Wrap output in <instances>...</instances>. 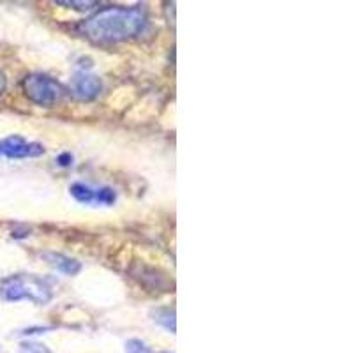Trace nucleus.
I'll return each instance as SVG.
<instances>
[{
  "instance_id": "nucleus-1",
  "label": "nucleus",
  "mask_w": 353,
  "mask_h": 353,
  "mask_svg": "<svg viewBox=\"0 0 353 353\" xmlns=\"http://www.w3.org/2000/svg\"><path fill=\"white\" fill-rule=\"evenodd\" d=\"M147 27V17L140 8H105L80 25L87 39L97 44H113L140 36Z\"/></svg>"
},
{
  "instance_id": "nucleus-2",
  "label": "nucleus",
  "mask_w": 353,
  "mask_h": 353,
  "mask_svg": "<svg viewBox=\"0 0 353 353\" xmlns=\"http://www.w3.org/2000/svg\"><path fill=\"white\" fill-rule=\"evenodd\" d=\"M53 290L41 277L32 274H18L6 277L0 283V299L4 302L30 301L34 304H46L52 301Z\"/></svg>"
},
{
  "instance_id": "nucleus-3",
  "label": "nucleus",
  "mask_w": 353,
  "mask_h": 353,
  "mask_svg": "<svg viewBox=\"0 0 353 353\" xmlns=\"http://www.w3.org/2000/svg\"><path fill=\"white\" fill-rule=\"evenodd\" d=\"M23 92L37 106H53L65 97V88L48 74L34 72L28 74L21 83Z\"/></svg>"
},
{
  "instance_id": "nucleus-4",
  "label": "nucleus",
  "mask_w": 353,
  "mask_h": 353,
  "mask_svg": "<svg viewBox=\"0 0 353 353\" xmlns=\"http://www.w3.org/2000/svg\"><path fill=\"white\" fill-rule=\"evenodd\" d=\"M44 154V147L36 141H27L21 137H8L0 140V156L11 159H27V157H39Z\"/></svg>"
},
{
  "instance_id": "nucleus-5",
  "label": "nucleus",
  "mask_w": 353,
  "mask_h": 353,
  "mask_svg": "<svg viewBox=\"0 0 353 353\" xmlns=\"http://www.w3.org/2000/svg\"><path fill=\"white\" fill-rule=\"evenodd\" d=\"M103 90V81L87 71L77 72L71 80V92L72 96L80 101H92L99 96Z\"/></svg>"
},
{
  "instance_id": "nucleus-6",
  "label": "nucleus",
  "mask_w": 353,
  "mask_h": 353,
  "mask_svg": "<svg viewBox=\"0 0 353 353\" xmlns=\"http://www.w3.org/2000/svg\"><path fill=\"white\" fill-rule=\"evenodd\" d=\"M43 258L46 260V263L52 265L57 272H62L65 276H77L81 270V263L72 258L65 256L61 253H44Z\"/></svg>"
},
{
  "instance_id": "nucleus-7",
  "label": "nucleus",
  "mask_w": 353,
  "mask_h": 353,
  "mask_svg": "<svg viewBox=\"0 0 353 353\" xmlns=\"http://www.w3.org/2000/svg\"><path fill=\"white\" fill-rule=\"evenodd\" d=\"M96 193L97 189H92L90 185L81 184V182H77V184L71 185V194L80 203H94L96 201Z\"/></svg>"
},
{
  "instance_id": "nucleus-8",
  "label": "nucleus",
  "mask_w": 353,
  "mask_h": 353,
  "mask_svg": "<svg viewBox=\"0 0 353 353\" xmlns=\"http://www.w3.org/2000/svg\"><path fill=\"white\" fill-rule=\"evenodd\" d=\"M154 320H156L159 325L165 327L166 330L175 334V313H173V311H170V309H159Z\"/></svg>"
},
{
  "instance_id": "nucleus-9",
  "label": "nucleus",
  "mask_w": 353,
  "mask_h": 353,
  "mask_svg": "<svg viewBox=\"0 0 353 353\" xmlns=\"http://www.w3.org/2000/svg\"><path fill=\"white\" fill-rule=\"evenodd\" d=\"M117 200V194L112 188H101L96 193V203L101 205H113Z\"/></svg>"
},
{
  "instance_id": "nucleus-10",
  "label": "nucleus",
  "mask_w": 353,
  "mask_h": 353,
  "mask_svg": "<svg viewBox=\"0 0 353 353\" xmlns=\"http://www.w3.org/2000/svg\"><path fill=\"white\" fill-rule=\"evenodd\" d=\"M125 350H128V353H150L149 346L145 345L143 341H140V339H131V341H128Z\"/></svg>"
},
{
  "instance_id": "nucleus-11",
  "label": "nucleus",
  "mask_w": 353,
  "mask_h": 353,
  "mask_svg": "<svg viewBox=\"0 0 353 353\" xmlns=\"http://www.w3.org/2000/svg\"><path fill=\"white\" fill-rule=\"evenodd\" d=\"M20 353H50V350L39 343H23Z\"/></svg>"
},
{
  "instance_id": "nucleus-12",
  "label": "nucleus",
  "mask_w": 353,
  "mask_h": 353,
  "mask_svg": "<svg viewBox=\"0 0 353 353\" xmlns=\"http://www.w3.org/2000/svg\"><path fill=\"white\" fill-rule=\"evenodd\" d=\"M59 161H61V165H62V166H69V165H71L72 157L69 156V154H62V156L59 157Z\"/></svg>"
},
{
  "instance_id": "nucleus-13",
  "label": "nucleus",
  "mask_w": 353,
  "mask_h": 353,
  "mask_svg": "<svg viewBox=\"0 0 353 353\" xmlns=\"http://www.w3.org/2000/svg\"><path fill=\"white\" fill-rule=\"evenodd\" d=\"M6 85H8V81H6V74L0 71V96H2V92L6 90Z\"/></svg>"
}]
</instances>
